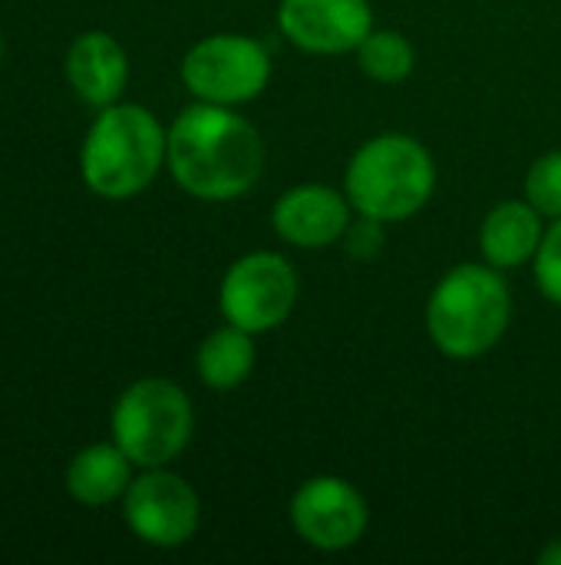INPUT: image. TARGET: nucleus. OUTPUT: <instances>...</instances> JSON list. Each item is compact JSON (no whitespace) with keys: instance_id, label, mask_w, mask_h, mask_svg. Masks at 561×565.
Masks as SVG:
<instances>
[{"instance_id":"nucleus-1","label":"nucleus","mask_w":561,"mask_h":565,"mask_svg":"<svg viewBox=\"0 0 561 565\" xmlns=\"http://www.w3.org/2000/svg\"><path fill=\"white\" fill-rule=\"evenodd\" d=\"M268 149L258 126L235 106L192 103L169 126L165 169L198 202L245 199L265 172Z\"/></svg>"},{"instance_id":"nucleus-2","label":"nucleus","mask_w":561,"mask_h":565,"mask_svg":"<svg viewBox=\"0 0 561 565\" xmlns=\"http://www.w3.org/2000/svg\"><path fill=\"white\" fill-rule=\"evenodd\" d=\"M427 334L450 361H479L499 348L513 324V288L506 271L460 262L440 275L427 298Z\"/></svg>"},{"instance_id":"nucleus-3","label":"nucleus","mask_w":561,"mask_h":565,"mask_svg":"<svg viewBox=\"0 0 561 565\" xmlns=\"http://www.w3.org/2000/svg\"><path fill=\"white\" fill-rule=\"evenodd\" d=\"M165 156L169 129L159 122V116L139 103H112L99 109L86 132L79 172L89 192L122 202L155 182V175L165 169Z\"/></svg>"},{"instance_id":"nucleus-4","label":"nucleus","mask_w":561,"mask_h":565,"mask_svg":"<svg viewBox=\"0 0 561 565\" xmlns=\"http://www.w3.org/2000/svg\"><path fill=\"white\" fill-rule=\"evenodd\" d=\"M357 215L377 222H407L420 215L436 192V159L410 132H380L364 139L344 169L341 185Z\"/></svg>"},{"instance_id":"nucleus-5","label":"nucleus","mask_w":561,"mask_h":565,"mask_svg":"<svg viewBox=\"0 0 561 565\" xmlns=\"http://www.w3.org/2000/svg\"><path fill=\"white\" fill-rule=\"evenodd\" d=\"M109 427L112 440L139 470L169 467L192 444L195 407L175 381L142 377L119 394Z\"/></svg>"},{"instance_id":"nucleus-6","label":"nucleus","mask_w":561,"mask_h":565,"mask_svg":"<svg viewBox=\"0 0 561 565\" xmlns=\"http://www.w3.org/2000/svg\"><path fill=\"white\" fill-rule=\"evenodd\" d=\"M301 298V278L281 252H245L238 255L218 285V311L228 324L261 338L288 324Z\"/></svg>"},{"instance_id":"nucleus-7","label":"nucleus","mask_w":561,"mask_h":565,"mask_svg":"<svg viewBox=\"0 0 561 565\" xmlns=\"http://www.w3.org/2000/svg\"><path fill=\"white\" fill-rule=\"evenodd\" d=\"M271 53L258 36L248 33H212L188 46L179 76L198 103L248 106L271 83Z\"/></svg>"},{"instance_id":"nucleus-8","label":"nucleus","mask_w":561,"mask_h":565,"mask_svg":"<svg viewBox=\"0 0 561 565\" xmlns=\"http://www.w3.org/2000/svg\"><path fill=\"white\" fill-rule=\"evenodd\" d=\"M288 520L304 546L317 553H347L367 536L370 507L350 480L337 473H317L294 490Z\"/></svg>"},{"instance_id":"nucleus-9","label":"nucleus","mask_w":561,"mask_h":565,"mask_svg":"<svg viewBox=\"0 0 561 565\" xmlns=\"http://www.w3.org/2000/svg\"><path fill=\"white\" fill-rule=\"evenodd\" d=\"M122 516L139 543L152 550H179L192 543L202 526V500L185 477L152 467L132 477L122 497Z\"/></svg>"},{"instance_id":"nucleus-10","label":"nucleus","mask_w":561,"mask_h":565,"mask_svg":"<svg viewBox=\"0 0 561 565\" xmlns=\"http://www.w3.org/2000/svg\"><path fill=\"white\" fill-rule=\"evenodd\" d=\"M281 36L311 56L354 53L377 26L370 0H278Z\"/></svg>"},{"instance_id":"nucleus-11","label":"nucleus","mask_w":561,"mask_h":565,"mask_svg":"<svg viewBox=\"0 0 561 565\" xmlns=\"http://www.w3.org/2000/svg\"><path fill=\"white\" fill-rule=\"evenodd\" d=\"M350 218H354V205L347 192L324 182L291 185L271 205L274 235L301 252H321L341 245Z\"/></svg>"},{"instance_id":"nucleus-12","label":"nucleus","mask_w":561,"mask_h":565,"mask_svg":"<svg viewBox=\"0 0 561 565\" xmlns=\"http://www.w3.org/2000/svg\"><path fill=\"white\" fill-rule=\"evenodd\" d=\"M549 218L522 195L496 202L479 222V255L499 271H516L532 265Z\"/></svg>"},{"instance_id":"nucleus-13","label":"nucleus","mask_w":561,"mask_h":565,"mask_svg":"<svg viewBox=\"0 0 561 565\" xmlns=\"http://www.w3.org/2000/svg\"><path fill=\"white\" fill-rule=\"evenodd\" d=\"M66 79L83 103L96 109L112 106L129 83V56L106 30L79 33L66 53Z\"/></svg>"},{"instance_id":"nucleus-14","label":"nucleus","mask_w":561,"mask_h":565,"mask_svg":"<svg viewBox=\"0 0 561 565\" xmlns=\"http://www.w3.org/2000/svg\"><path fill=\"white\" fill-rule=\"evenodd\" d=\"M136 463L112 444H89L66 467V490L83 507H109L126 497Z\"/></svg>"},{"instance_id":"nucleus-15","label":"nucleus","mask_w":561,"mask_h":565,"mask_svg":"<svg viewBox=\"0 0 561 565\" xmlns=\"http://www.w3.org/2000/svg\"><path fill=\"white\" fill-rule=\"evenodd\" d=\"M258 338L235 328V324H222L215 331H208L195 351V371H198V381L208 387V391H218V394H228V391H238L251 371H255V361H258Z\"/></svg>"},{"instance_id":"nucleus-16","label":"nucleus","mask_w":561,"mask_h":565,"mask_svg":"<svg viewBox=\"0 0 561 565\" xmlns=\"http://www.w3.org/2000/svg\"><path fill=\"white\" fill-rule=\"evenodd\" d=\"M357 66L367 79L384 83V86H397L403 79H410V73L417 70V46L407 33L400 30H387V26H374L364 43L354 50Z\"/></svg>"},{"instance_id":"nucleus-17","label":"nucleus","mask_w":561,"mask_h":565,"mask_svg":"<svg viewBox=\"0 0 561 565\" xmlns=\"http://www.w3.org/2000/svg\"><path fill=\"white\" fill-rule=\"evenodd\" d=\"M522 195L552 222L561 218V149L542 152L522 179Z\"/></svg>"},{"instance_id":"nucleus-18","label":"nucleus","mask_w":561,"mask_h":565,"mask_svg":"<svg viewBox=\"0 0 561 565\" xmlns=\"http://www.w3.org/2000/svg\"><path fill=\"white\" fill-rule=\"evenodd\" d=\"M532 275L542 298L561 308V218H552L546 225L542 245L532 258Z\"/></svg>"},{"instance_id":"nucleus-19","label":"nucleus","mask_w":561,"mask_h":565,"mask_svg":"<svg viewBox=\"0 0 561 565\" xmlns=\"http://www.w3.org/2000/svg\"><path fill=\"white\" fill-rule=\"evenodd\" d=\"M341 245H344V252H347L350 258H357V262H374V258L384 252V245H387V222H377V218H370V215H357V212H354V218H350V225H347Z\"/></svg>"},{"instance_id":"nucleus-20","label":"nucleus","mask_w":561,"mask_h":565,"mask_svg":"<svg viewBox=\"0 0 561 565\" xmlns=\"http://www.w3.org/2000/svg\"><path fill=\"white\" fill-rule=\"evenodd\" d=\"M539 565H561V536L549 540L539 553Z\"/></svg>"},{"instance_id":"nucleus-21","label":"nucleus","mask_w":561,"mask_h":565,"mask_svg":"<svg viewBox=\"0 0 561 565\" xmlns=\"http://www.w3.org/2000/svg\"><path fill=\"white\" fill-rule=\"evenodd\" d=\"M0 60H3V36H0Z\"/></svg>"}]
</instances>
